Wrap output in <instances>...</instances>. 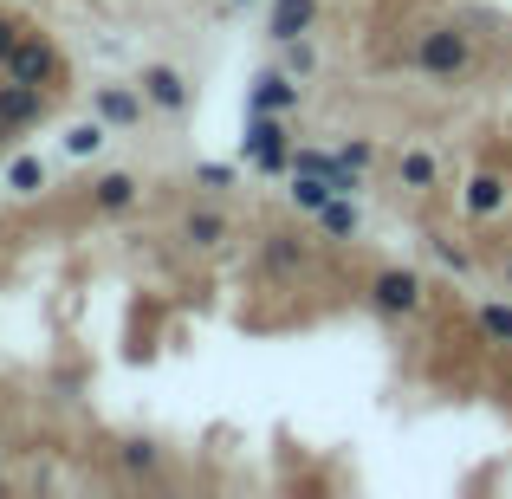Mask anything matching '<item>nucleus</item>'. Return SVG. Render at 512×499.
<instances>
[{
  "label": "nucleus",
  "instance_id": "19",
  "mask_svg": "<svg viewBox=\"0 0 512 499\" xmlns=\"http://www.w3.org/2000/svg\"><path fill=\"white\" fill-rule=\"evenodd\" d=\"M273 59L286 65V72L299 78V85H312V78H318V65H325V52H318V39L305 33V39H286V46H273Z\"/></svg>",
  "mask_w": 512,
  "mask_h": 499
},
{
  "label": "nucleus",
  "instance_id": "8",
  "mask_svg": "<svg viewBox=\"0 0 512 499\" xmlns=\"http://www.w3.org/2000/svg\"><path fill=\"white\" fill-rule=\"evenodd\" d=\"M0 72H7V78H20V85H52V78L65 72V59L52 52V39H39V33H20Z\"/></svg>",
  "mask_w": 512,
  "mask_h": 499
},
{
  "label": "nucleus",
  "instance_id": "9",
  "mask_svg": "<svg viewBox=\"0 0 512 499\" xmlns=\"http://www.w3.org/2000/svg\"><path fill=\"white\" fill-rule=\"evenodd\" d=\"M137 91H143V104H150V111H163V117H182L188 104H195V85H188L182 65H143Z\"/></svg>",
  "mask_w": 512,
  "mask_h": 499
},
{
  "label": "nucleus",
  "instance_id": "14",
  "mask_svg": "<svg viewBox=\"0 0 512 499\" xmlns=\"http://www.w3.org/2000/svg\"><path fill=\"white\" fill-rule=\"evenodd\" d=\"M312 227H318V240H325V247H357V234H363V208H357V195H331L325 208L312 214Z\"/></svg>",
  "mask_w": 512,
  "mask_h": 499
},
{
  "label": "nucleus",
  "instance_id": "2",
  "mask_svg": "<svg viewBox=\"0 0 512 499\" xmlns=\"http://www.w3.org/2000/svg\"><path fill=\"white\" fill-rule=\"evenodd\" d=\"M363 312L383 318V325H415V318H428V273L422 266H376L370 279H363Z\"/></svg>",
  "mask_w": 512,
  "mask_h": 499
},
{
  "label": "nucleus",
  "instance_id": "7",
  "mask_svg": "<svg viewBox=\"0 0 512 499\" xmlns=\"http://www.w3.org/2000/svg\"><path fill=\"white\" fill-rule=\"evenodd\" d=\"M299 104H305V85L286 72V65H266V72H253L247 78V111H266V117H299Z\"/></svg>",
  "mask_w": 512,
  "mask_h": 499
},
{
  "label": "nucleus",
  "instance_id": "18",
  "mask_svg": "<svg viewBox=\"0 0 512 499\" xmlns=\"http://www.w3.org/2000/svg\"><path fill=\"white\" fill-rule=\"evenodd\" d=\"M331 195H338V188H331L325 175H299V169L286 175V201H292V214H299V221H312V214L325 208Z\"/></svg>",
  "mask_w": 512,
  "mask_h": 499
},
{
  "label": "nucleus",
  "instance_id": "10",
  "mask_svg": "<svg viewBox=\"0 0 512 499\" xmlns=\"http://www.w3.org/2000/svg\"><path fill=\"white\" fill-rule=\"evenodd\" d=\"M175 234H182V247H195V253H221L227 240H234V214H227L221 201H195Z\"/></svg>",
  "mask_w": 512,
  "mask_h": 499
},
{
  "label": "nucleus",
  "instance_id": "25",
  "mask_svg": "<svg viewBox=\"0 0 512 499\" xmlns=\"http://www.w3.org/2000/svg\"><path fill=\"white\" fill-rule=\"evenodd\" d=\"M195 182L214 188V195H227V188L240 182V169H234V163H195Z\"/></svg>",
  "mask_w": 512,
  "mask_h": 499
},
{
  "label": "nucleus",
  "instance_id": "1",
  "mask_svg": "<svg viewBox=\"0 0 512 499\" xmlns=\"http://www.w3.org/2000/svg\"><path fill=\"white\" fill-rule=\"evenodd\" d=\"M402 65L428 85H467L480 72V33H467V20H428L415 26V39L402 46Z\"/></svg>",
  "mask_w": 512,
  "mask_h": 499
},
{
  "label": "nucleus",
  "instance_id": "27",
  "mask_svg": "<svg viewBox=\"0 0 512 499\" xmlns=\"http://www.w3.org/2000/svg\"><path fill=\"white\" fill-rule=\"evenodd\" d=\"M13 39H20V26H13V20H0V65H7V52H13Z\"/></svg>",
  "mask_w": 512,
  "mask_h": 499
},
{
  "label": "nucleus",
  "instance_id": "26",
  "mask_svg": "<svg viewBox=\"0 0 512 499\" xmlns=\"http://www.w3.org/2000/svg\"><path fill=\"white\" fill-rule=\"evenodd\" d=\"M487 266H493V279H500V292H512V240H500V247L487 253Z\"/></svg>",
  "mask_w": 512,
  "mask_h": 499
},
{
  "label": "nucleus",
  "instance_id": "5",
  "mask_svg": "<svg viewBox=\"0 0 512 499\" xmlns=\"http://www.w3.org/2000/svg\"><path fill=\"white\" fill-rule=\"evenodd\" d=\"M312 234L305 227H266L260 234V273L266 279H279V286H292L299 273H312Z\"/></svg>",
  "mask_w": 512,
  "mask_h": 499
},
{
  "label": "nucleus",
  "instance_id": "21",
  "mask_svg": "<svg viewBox=\"0 0 512 499\" xmlns=\"http://www.w3.org/2000/svg\"><path fill=\"white\" fill-rule=\"evenodd\" d=\"M117 461H124V474H137V480H156L163 474V448H156V441H124V448H117Z\"/></svg>",
  "mask_w": 512,
  "mask_h": 499
},
{
  "label": "nucleus",
  "instance_id": "17",
  "mask_svg": "<svg viewBox=\"0 0 512 499\" xmlns=\"http://www.w3.org/2000/svg\"><path fill=\"white\" fill-rule=\"evenodd\" d=\"M428 260H435V266H441L448 279H461V286H467V279L480 273V253L467 247V240H454L448 227H435V234H428Z\"/></svg>",
  "mask_w": 512,
  "mask_h": 499
},
{
  "label": "nucleus",
  "instance_id": "4",
  "mask_svg": "<svg viewBox=\"0 0 512 499\" xmlns=\"http://www.w3.org/2000/svg\"><path fill=\"white\" fill-rule=\"evenodd\" d=\"M461 214H467L474 227L506 221V214H512V182H506V169H493V163L467 169V175H461Z\"/></svg>",
  "mask_w": 512,
  "mask_h": 499
},
{
  "label": "nucleus",
  "instance_id": "6",
  "mask_svg": "<svg viewBox=\"0 0 512 499\" xmlns=\"http://www.w3.org/2000/svg\"><path fill=\"white\" fill-rule=\"evenodd\" d=\"M389 182H396L402 195H441V182H448V163H441L435 143H402V150L389 156Z\"/></svg>",
  "mask_w": 512,
  "mask_h": 499
},
{
  "label": "nucleus",
  "instance_id": "12",
  "mask_svg": "<svg viewBox=\"0 0 512 499\" xmlns=\"http://www.w3.org/2000/svg\"><path fill=\"white\" fill-rule=\"evenodd\" d=\"M467 325H474L480 344H493V350L512 357V292H480V299L467 305Z\"/></svg>",
  "mask_w": 512,
  "mask_h": 499
},
{
  "label": "nucleus",
  "instance_id": "23",
  "mask_svg": "<svg viewBox=\"0 0 512 499\" xmlns=\"http://www.w3.org/2000/svg\"><path fill=\"white\" fill-rule=\"evenodd\" d=\"M331 150H338V163H350V169H363V175H376V163H383V150H376V137H338L331 143Z\"/></svg>",
  "mask_w": 512,
  "mask_h": 499
},
{
  "label": "nucleus",
  "instance_id": "11",
  "mask_svg": "<svg viewBox=\"0 0 512 499\" xmlns=\"http://www.w3.org/2000/svg\"><path fill=\"white\" fill-rule=\"evenodd\" d=\"M318 20H325V0H266V46L318 33Z\"/></svg>",
  "mask_w": 512,
  "mask_h": 499
},
{
  "label": "nucleus",
  "instance_id": "24",
  "mask_svg": "<svg viewBox=\"0 0 512 499\" xmlns=\"http://www.w3.org/2000/svg\"><path fill=\"white\" fill-rule=\"evenodd\" d=\"M292 169H299V175H325V182H331L338 150H325V143H292ZM292 169H286V175H292Z\"/></svg>",
  "mask_w": 512,
  "mask_h": 499
},
{
  "label": "nucleus",
  "instance_id": "20",
  "mask_svg": "<svg viewBox=\"0 0 512 499\" xmlns=\"http://www.w3.org/2000/svg\"><path fill=\"white\" fill-rule=\"evenodd\" d=\"M104 143H111V124H104V117H85V124H72V130H65V156H72V163L98 156Z\"/></svg>",
  "mask_w": 512,
  "mask_h": 499
},
{
  "label": "nucleus",
  "instance_id": "15",
  "mask_svg": "<svg viewBox=\"0 0 512 499\" xmlns=\"http://www.w3.org/2000/svg\"><path fill=\"white\" fill-rule=\"evenodd\" d=\"M39 117H46V85H20V78H7V85H0V137L39 124Z\"/></svg>",
  "mask_w": 512,
  "mask_h": 499
},
{
  "label": "nucleus",
  "instance_id": "3",
  "mask_svg": "<svg viewBox=\"0 0 512 499\" xmlns=\"http://www.w3.org/2000/svg\"><path fill=\"white\" fill-rule=\"evenodd\" d=\"M240 163L260 169V175H286L292 169V117L247 111V124H240Z\"/></svg>",
  "mask_w": 512,
  "mask_h": 499
},
{
  "label": "nucleus",
  "instance_id": "16",
  "mask_svg": "<svg viewBox=\"0 0 512 499\" xmlns=\"http://www.w3.org/2000/svg\"><path fill=\"white\" fill-rule=\"evenodd\" d=\"M137 201H143V182L130 169H104L98 182H91V208L98 214H130Z\"/></svg>",
  "mask_w": 512,
  "mask_h": 499
},
{
  "label": "nucleus",
  "instance_id": "22",
  "mask_svg": "<svg viewBox=\"0 0 512 499\" xmlns=\"http://www.w3.org/2000/svg\"><path fill=\"white\" fill-rule=\"evenodd\" d=\"M0 182H7L13 195H39V188H46V163H39V156H13V163L0 169Z\"/></svg>",
  "mask_w": 512,
  "mask_h": 499
},
{
  "label": "nucleus",
  "instance_id": "13",
  "mask_svg": "<svg viewBox=\"0 0 512 499\" xmlns=\"http://www.w3.org/2000/svg\"><path fill=\"white\" fill-rule=\"evenodd\" d=\"M91 117H104L111 130H137L143 117H150V104H143L137 85H98L91 91Z\"/></svg>",
  "mask_w": 512,
  "mask_h": 499
},
{
  "label": "nucleus",
  "instance_id": "28",
  "mask_svg": "<svg viewBox=\"0 0 512 499\" xmlns=\"http://www.w3.org/2000/svg\"><path fill=\"white\" fill-rule=\"evenodd\" d=\"M227 7H234V13H253V7H266V0H227Z\"/></svg>",
  "mask_w": 512,
  "mask_h": 499
}]
</instances>
